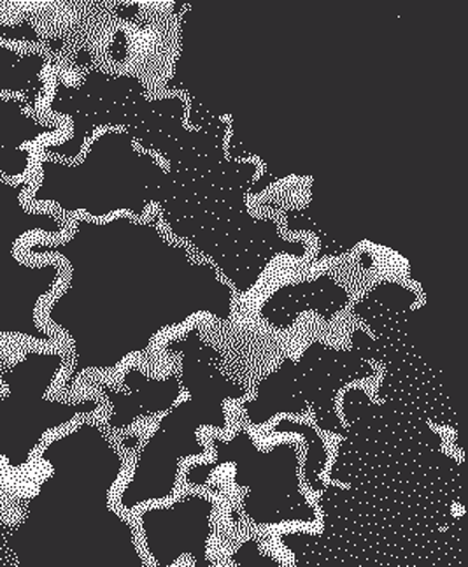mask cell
<instances>
[{"instance_id":"cell-1","label":"cell","mask_w":468,"mask_h":567,"mask_svg":"<svg viewBox=\"0 0 468 567\" xmlns=\"http://www.w3.org/2000/svg\"><path fill=\"white\" fill-rule=\"evenodd\" d=\"M20 254L65 267L62 287L43 308L44 326L67 350L60 398H74L92 374L116 373L191 318L232 322L233 288L211 262H197L186 246L167 239L158 213L146 220L74 216L64 237H32Z\"/></svg>"},{"instance_id":"cell-2","label":"cell","mask_w":468,"mask_h":567,"mask_svg":"<svg viewBox=\"0 0 468 567\" xmlns=\"http://www.w3.org/2000/svg\"><path fill=\"white\" fill-rule=\"evenodd\" d=\"M48 474L6 534L17 566L59 567L97 551L148 566L139 533L114 503L127 457L97 416L56 432L35 455Z\"/></svg>"},{"instance_id":"cell-3","label":"cell","mask_w":468,"mask_h":567,"mask_svg":"<svg viewBox=\"0 0 468 567\" xmlns=\"http://www.w3.org/2000/svg\"><path fill=\"white\" fill-rule=\"evenodd\" d=\"M164 353L181 357L179 380L186 398L167 410L152 434L135 450L131 476L114 497L123 513H134L144 504L173 497L183 462L211 455L199 432L202 429L228 432L227 402L248 395V389L221 373L223 357L204 341L199 323L167 341Z\"/></svg>"},{"instance_id":"cell-4","label":"cell","mask_w":468,"mask_h":567,"mask_svg":"<svg viewBox=\"0 0 468 567\" xmlns=\"http://www.w3.org/2000/svg\"><path fill=\"white\" fill-rule=\"evenodd\" d=\"M27 204L55 209L67 220L85 216L110 220L128 215L143 220L162 203L167 171L135 144L125 128H106L93 137L77 161L38 155Z\"/></svg>"},{"instance_id":"cell-5","label":"cell","mask_w":468,"mask_h":567,"mask_svg":"<svg viewBox=\"0 0 468 567\" xmlns=\"http://www.w3.org/2000/svg\"><path fill=\"white\" fill-rule=\"evenodd\" d=\"M34 178L9 182L0 176V341L59 347L62 339L43 322V308L65 278L55 259H23V243L32 237L59 239L69 220L55 209L34 208L27 194Z\"/></svg>"},{"instance_id":"cell-6","label":"cell","mask_w":468,"mask_h":567,"mask_svg":"<svg viewBox=\"0 0 468 567\" xmlns=\"http://www.w3.org/2000/svg\"><path fill=\"white\" fill-rule=\"evenodd\" d=\"M67 362L64 344H22L0 365V461L8 470H25L56 432L97 416L104 408L95 392L56 394Z\"/></svg>"},{"instance_id":"cell-7","label":"cell","mask_w":468,"mask_h":567,"mask_svg":"<svg viewBox=\"0 0 468 567\" xmlns=\"http://www.w3.org/2000/svg\"><path fill=\"white\" fill-rule=\"evenodd\" d=\"M207 440L211 443L212 458L186 467L183 476L188 487H204L216 471L233 466V485L246 491L242 513L254 527L316 524V506L302 488L299 443L281 441L263 450L246 427L232 437L212 434Z\"/></svg>"},{"instance_id":"cell-8","label":"cell","mask_w":468,"mask_h":567,"mask_svg":"<svg viewBox=\"0 0 468 567\" xmlns=\"http://www.w3.org/2000/svg\"><path fill=\"white\" fill-rule=\"evenodd\" d=\"M218 503L190 492L167 506H153L139 513V530L149 564L173 567L188 555L195 567H215L209 542L215 534Z\"/></svg>"},{"instance_id":"cell-9","label":"cell","mask_w":468,"mask_h":567,"mask_svg":"<svg viewBox=\"0 0 468 567\" xmlns=\"http://www.w3.org/2000/svg\"><path fill=\"white\" fill-rule=\"evenodd\" d=\"M122 381L131 392L118 390L104 381L89 383L102 401L111 404V413L104 425L110 432L127 431L137 420L152 419L156 413H164L183 395L181 380L176 371L160 380L144 374L137 365H131L123 373Z\"/></svg>"},{"instance_id":"cell-10","label":"cell","mask_w":468,"mask_h":567,"mask_svg":"<svg viewBox=\"0 0 468 567\" xmlns=\"http://www.w3.org/2000/svg\"><path fill=\"white\" fill-rule=\"evenodd\" d=\"M62 132V123L30 115L22 99L0 97V176L20 182L34 174L39 143Z\"/></svg>"},{"instance_id":"cell-11","label":"cell","mask_w":468,"mask_h":567,"mask_svg":"<svg viewBox=\"0 0 468 567\" xmlns=\"http://www.w3.org/2000/svg\"><path fill=\"white\" fill-rule=\"evenodd\" d=\"M272 436H299L305 443V457L302 464V482L314 494L329 491L323 482V473L329 467L330 450L325 437L321 436L316 425L308 424L299 419H281L269 429Z\"/></svg>"},{"instance_id":"cell-12","label":"cell","mask_w":468,"mask_h":567,"mask_svg":"<svg viewBox=\"0 0 468 567\" xmlns=\"http://www.w3.org/2000/svg\"><path fill=\"white\" fill-rule=\"evenodd\" d=\"M230 563L233 566H283V563L274 557L272 554H266L262 548V543L258 539L251 538L242 543L232 555H230Z\"/></svg>"}]
</instances>
